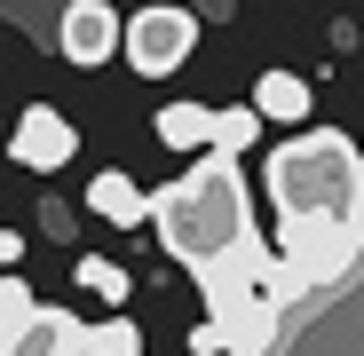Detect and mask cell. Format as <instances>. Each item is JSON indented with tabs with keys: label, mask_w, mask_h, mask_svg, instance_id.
Returning a JSON list of instances; mask_svg holds the SVG:
<instances>
[{
	"label": "cell",
	"mask_w": 364,
	"mask_h": 356,
	"mask_svg": "<svg viewBox=\"0 0 364 356\" xmlns=\"http://www.w3.org/2000/svg\"><path fill=\"white\" fill-rule=\"evenodd\" d=\"M64 356H143V333H135L127 317H111V325H95V333L80 325V340H72Z\"/></svg>",
	"instance_id": "cell-11"
},
{
	"label": "cell",
	"mask_w": 364,
	"mask_h": 356,
	"mask_svg": "<svg viewBox=\"0 0 364 356\" xmlns=\"http://www.w3.org/2000/svg\"><path fill=\"white\" fill-rule=\"evenodd\" d=\"M191 48H198V16L182 9V0H151L143 16H127V24H119V55H127L143 80L182 72V64H191Z\"/></svg>",
	"instance_id": "cell-4"
},
{
	"label": "cell",
	"mask_w": 364,
	"mask_h": 356,
	"mask_svg": "<svg viewBox=\"0 0 364 356\" xmlns=\"http://www.w3.org/2000/svg\"><path fill=\"white\" fill-rule=\"evenodd\" d=\"M87 206H95L103 222H119V230H127V222H143V190H135V183H127V174H119V166H111V174H95V183H87Z\"/></svg>",
	"instance_id": "cell-10"
},
{
	"label": "cell",
	"mask_w": 364,
	"mask_h": 356,
	"mask_svg": "<svg viewBox=\"0 0 364 356\" xmlns=\"http://www.w3.org/2000/svg\"><path fill=\"white\" fill-rule=\"evenodd\" d=\"M269 190H277L285 222H364V166H356V143L333 127L277 143Z\"/></svg>",
	"instance_id": "cell-2"
},
{
	"label": "cell",
	"mask_w": 364,
	"mask_h": 356,
	"mask_svg": "<svg viewBox=\"0 0 364 356\" xmlns=\"http://www.w3.org/2000/svg\"><path fill=\"white\" fill-rule=\"evenodd\" d=\"M364 254V222H285V246H277V269L293 293H317V285H341Z\"/></svg>",
	"instance_id": "cell-3"
},
{
	"label": "cell",
	"mask_w": 364,
	"mask_h": 356,
	"mask_svg": "<svg viewBox=\"0 0 364 356\" xmlns=\"http://www.w3.org/2000/svg\"><path fill=\"white\" fill-rule=\"evenodd\" d=\"M40 230H48V237H72V206L48 198V206H40Z\"/></svg>",
	"instance_id": "cell-15"
},
{
	"label": "cell",
	"mask_w": 364,
	"mask_h": 356,
	"mask_svg": "<svg viewBox=\"0 0 364 356\" xmlns=\"http://www.w3.org/2000/svg\"><path fill=\"white\" fill-rule=\"evenodd\" d=\"M24 261V230H0V269H16Z\"/></svg>",
	"instance_id": "cell-16"
},
{
	"label": "cell",
	"mask_w": 364,
	"mask_h": 356,
	"mask_svg": "<svg viewBox=\"0 0 364 356\" xmlns=\"http://www.w3.org/2000/svg\"><path fill=\"white\" fill-rule=\"evenodd\" d=\"M32 309H40V301H32V285H24V277H0V333H16Z\"/></svg>",
	"instance_id": "cell-14"
},
{
	"label": "cell",
	"mask_w": 364,
	"mask_h": 356,
	"mask_svg": "<svg viewBox=\"0 0 364 356\" xmlns=\"http://www.w3.org/2000/svg\"><path fill=\"white\" fill-rule=\"evenodd\" d=\"M159 143L206 151V143H214V103H166V111H159Z\"/></svg>",
	"instance_id": "cell-9"
},
{
	"label": "cell",
	"mask_w": 364,
	"mask_h": 356,
	"mask_svg": "<svg viewBox=\"0 0 364 356\" xmlns=\"http://www.w3.org/2000/svg\"><path fill=\"white\" fill-rule=\"evenodd\" d=\"M254 111H262V119H285V127H309L317 95H309L301 72H262V80H254Z\"/></svg>",
	"instance_id": "cell-8"
},
{
	"label": "cell",
	"mask_w": 364,
	"mask_h": 356,
	"mask_svg": "<svg viewBox=\"0 0 364 356\" xmlns=\"http://www.w3.org/2000/svg\"><path fill=\"white\" fill-rule=\"evenodd\" d=\"M80 340V317H64V309H32L16 333H0V356H64Z\"/></svg>",
	"instance_id": "cell-7"
},
{
	"label": "cell",
	"mask_w": 364,
	"mask_h": 356,
	"mask_svg": "<svg viewBox=\"0 0 364 356\" xmlns=\"http://www.w3.org/2000/svg\"><path fill=\"white\" fill-rule=\"evenodd\" d=\"M55 48H64V64H80V72L111 64L119 55V9L111 0H72V9L55 16Z\"/></svg>",
	"instance_id": "cell-6"
},
{
	"label": "cell",
	"mask_w": 364,
	"mask_h": 356,
	"mask_svg": "<svg viewBox=\"0 0 364 356\" xmlns=\"http://www.w3.org/2000/svg\"><path fill=\"white\" fill-rule=\"evenodd\" d=\"M80 285H87V293H103V301H127V293H135V277L119 269V261H103V254H87V261H80Z\"/></svg>",
	"instance_id": "cell-13"
},
{
	"label": "cell",
	"mask_w": 364,
	"mask_h": 356,
	"mask_svg": "<svg viewBox=\"0 0 364 356\" xmlns=\"http://www.w3.org/2000/svg\"><path fill=\"white\" fill-rule=\"evenodd\" d=\"M143 222L159 230V246L206 277L237 254H254L262 246V230H254V198H246V174H237V151H206L191 174H174L166 190L143 198Z\"/></svg>",
	"instance_id": "cell-1"
},
{
	"label": "cell",
	"mask_w": 364,
	"mask_h": 356,
	"mask_svg": "<svg viewBox=\"0 0 364 356\" xmlns=\"http://www.w3.org/2000/svg\"><path fill=\"white\" fill-rule=\"evenodd\" d=\"M72 151H80V127L55 103H32V111H16V135H9V158L16 166H32V174H55V166H72Z\"/></svg>",
	"instance_id": "cell-5"
},
{
	"label": "cell",
	"mask_w": 364,
	"mask_h": 356,
	"mask_svg": "<svg viewBox=\"0 0 364 356\" xmlns=\"http://www.w3.org/2000/svg\"><path fill=\"white\" fill-rule=\"evenodd\" d=\"M254 135H262V111L237 103V111H214V143H206V151H246Z\"/></svg>",
	"instance_id": "cell-12"
}]
</instances>
